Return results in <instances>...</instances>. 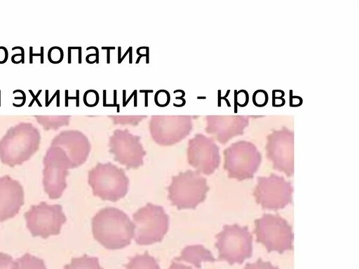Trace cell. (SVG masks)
Returning <instances> with one entry per match:
<instances>
[{"label": "cell", "mask_w": 359, "mask_h": 269, "mask_svg": "<svg viewBox=\"0 0 359 269\" xmlns=\"http://www.w3.org/2000/svg\"><path fill=\"white\" fill-rule=\"evenodd\" d=\"M134 224L119 209L107 207L100 209L92 219L93 237L108 249H123L130 244Z\"/></svg>", "instance_id": "cell-1"}, {"label": "cell", "mask_w": 359, "mask_h": 269, "mask_svg": "<svg viewBox=\"0 0 359 269\" xmlns=\"http://www.w3.org/2000/svg\"><path fill=\"white\" fill-rule=\"evenodd\" d=\"M208 190L206 179L198 172L188 170L172 177L168 187V199L178 209H195L205 200Z\"/></svg>", "instance_id": "cell-2"}, {"label": "cell", "mask_w": 359, "mask_h": 269, "mask_svg": "<svg viewBox=\"0 0 359 269\" xmlns=\"http://www.w3.org/2000/svg\"><path fill=\"white\" fill-rule=\"evenodd\" d=\"M88 181L95 196L112 202L123 198L129 186L124 170L111 163L97 164L88 172Z\"/></svg>", "instance_id": "cell-3"}, {"label": "cell", "mask_w": 359, "mask_h": 269, "mask_svg": "<svg viewBox=\"0 0 359 269\" xmlns=\"http://www.w3.org/2000/svg\"><path fill=\"white\" fill-rule=\"evenodd\" d=\"M133 238L139 245L162 241L168 230L169 216L161 205L147 203L133 215Z\"/></svg>", "instance_id": "cell-4"}, {"label": "cell", "mask_w": 359, "mask_h": 269, "mask_svg": "<svg viewBox=\"0 0 359 269\" xmlns=\"http://www.w3.org/2000/svg\"><path fill=\"white\" fill-rule=\"evenodd\" d=\"M215 247L219 260L229 264L242 263L252 254V236L248 227L238 224L225 225L216 235Z\"/></svg>", "instance_id": "cell-5"}, {"label": "cell", "mask_w": 359, "mask_h": 269, "mask_svg": "<svg viewBox=\"0 0 359 269\" xmlns=\"http://www.w3.org/2000/svg\"><path fill=\"white\" fill-rule=\"evenodd\" d=\"M257 241L268 251L283 253L292 249L293 233L288 222L278 215L265 214L255 221Z\"/></svg>", "instance_id": "cell-6"}, {"label": "cell", "mask_w": 359, "mask_h": 269, "mask_svg": "<svg viewBox=\"0 0 359 269\" xmlns=\"http://www.w3.org/2000/svg\"><path fill=\"white\" fill-rule=\"evenodd\" d=\"M224 167L229 177L239 181L252 178L262 161L256 146L246 141L232 144L224 151Z\"/></svg>", "instance_id": "cell-7"}, {"label": "cell", "mask_w": 359, "mask_h": 269, "mask_svg": "<svg viewBox=\"0 0 359 269\" xmlns=\"http://www.w3.org/2000/svg\"><path fill=\"white\" fill-rule=\"evenodd\" d=\"M24 216L32 235L43 239L60 234L62 225L67 221L62 205H48L46 202L32 205Z\"/></svg>", "instance_id": "cell-8"}, {"label": "cell", "mask_w": 359, "mask_h": 269, "mask_svg": "<svg viewBox=\"0 0 359 269\" xmlns=\"http://www.w3.org/2000/svg\"><path fill=\"white\" fill-rule=\"evenodd\" d=\"M43 186L52 200L60 198L67 188L66 177L72 168L67 156L58 149H50L43 160Z\"/></svg>", "instance_id": "cell-9"}, {"label": "cell", "mask_w": 359, "mask_h": 269, "mask_svg": "<svg viewBox=\"0 0 359 269\" xmlns=\"http://www.w3.org/2000/svg\"><path fill=\"white\" fill-rule=\"evenodd\" d=\"M39 134L33 131L8 133L0 142L1 162L10 167L21 165L37 150Z\"/></svg>", "instance_id": "cell-10"}, {"label": "cell", "mask_w": 359, "mask_h": 269, "mask_svg": "<svg viewBox=\"0 0 359 269\" xmlns=\"http://www.w3.org/2000/svg\"><path fill=\"white\" fill-rule=\"evenodd\" d=\"M292 187L283 177L271 174L259 177L255 188L256 202L270 210L283 209L292 202Z\"/></svg>", "instance_id": "cell-11"}, {"label": "cell", "mask_w": 359, "mask_h": 269, "mask_svg": "<svg viewBox=\"0 0 359 269\" xmlns=\"http://www.w3.org/2000/svg\"><path fill=\"white\" fill-rule=\"evenodd\" d=\"M294 133L287 128L273 131L267 137L266 156L274 169L290 177L294 173Z\"/></svg>", "instance_id": "cell-12"}, {"label": "cell", "mask_w": 359, "mask_h": 269, "mask_svg": "<svg viewBox=\"0 0 359 269\" xmlns=\"http://www.w3.org/2000/svg\"><path fill=\"white\" fill-rule=\"evenodd\" d=\"M187 160L197 172L210 175L220 163L219 147L212 139L197 134L189 141Z\"/></svg>", "instance_id": "cell-13"}, {"label": "cell", "mask_w": 359, "mask_h": 269, "mask_svg": "<svg viewBox=\"0 0 359 269\" xmlns=\"http://www.w3.org/2000/svg\"><path fill=\"white\" fill-rule=\"evenodd\" d=\"M140 140V137L132 134L128 130L114 131L109 144L110 152L114 155V160L128 169H136L142 165L146 152Z\"/></svg>", "instance_id": "cell-14"}, {"label": "cell", "mask_w": 359, "mask_h": 269, "mask_svg": "<svg viewBox=\"0 0 359 269\" xmlns=\"http://www.w3.org/2000/svg\"><path fill=\"white\" fill-rule=\"evenodd\" d=\"M189 116H153L150 132L153 139L161 146L173 145L191 130Z\"/></svg>", "instance_id": "cell-15"}, {"label": "cell", "mask_w": 359, "mask_h": 269, "mask_svg": "<svg viewBox=\"0 0 359 269\" xmlns=\"http://www.w3.org/2000/svg\"><path fill=\"white\" fill-rule=\"evenodd\" d=\"M21 184L8 175L0 177V222L17 215L25 200Z\"/></svg>", "instance_id": "cell-16"}, {"label": "cell", "mask_w": 359, "mask_h": 269, "mask_svg": "<svg viewBox=\"0 0 359 269\" xmlns=\"http://www.w3.org/2000/svg\"><path fill=\"white\" fill-rule=\"evenodd\" d=\"M206 119L205 131L223 144L232 137L242 134L249 123L248 117L244 116H208Z\"/></svg>", "instance_id": "cell-17"}, {"label": "cell", "mask_w": 359, "mask_h": 269, "mask_svg": "<svg viewBox=\"0 0 359 269\" xmlns=\"http://www.w3.org/2000/svg\"><path fill=\"white\" fill-rule=\"evenodd\" d=\"M53 144L62 146L65 149L72 168L77 167L85 163L90 150L88 139L78 131L61 133L54 139Z\"/></svg>", "instance_id": "cell-18"}, {"label": "cell", "mask_w": 359, "mask_h": 269, "mask_svg": "<svg viewBox=\"0 0 359 269\" xmlns=\"http://www.w3.org/2000/svg\"><path fill=\"white\" fill-rule=\"evenodd\" d=\"M173 260L191 263L199 269L202 262H214L216 261L211 251L201 244L185 247L182 250L180 256L175 257Z\"/></svg>", "instance_id": "cell-19"}, {"label": "cell", "mask_w": 359, "mask_h": 269, "mask_svg": "<svg viewBox=\"0 0 359 269\" xmlns=\"http://www.w3.org/2000/svg\"><path fill=\"white\" fill-rule=\"evenodd\" d=\"M126 269H160L156 259L147 252L130 258Z\"/></svg>", "instance_id": "cell-20"}, {"label": "cell", "mask_w": 359, "mask_h": 269, "mask_svg": "<svg viewBox=\"0 0 359 269\" xmlns=\"http://www.w3.org/2000/svg\"><path fill=\"white\" fill-rule=\"evenodd\" d=\"M64 269H103L97 257L84 254L80 257L72 258L71 262L64 266Z\"/></svg>", "instance_id": "cell-21"}, {"label": "cell", "mask_w": 359, "mask_h": 269, "mask_svg": "<svg viewBox=\"0 0 359 269\" xmlns=\"http://www.w3.org/2000/svg\"><path fill=\"white\" fill-rule=\"evenodd\" d=\"M17 269H47L43 259L26 253L15 260Z\"/></svg>", "instance_id": "cell-22"}, {"label": "cell", "mask_w": 359, "mask_h": 269, "mask_svg": "<svg viewBox=\"0 0 359 269\" xmlns=\"http://www.w3.org/2000/svg\"><path fill=\"white\" fill-rule=\"evenodd\" d=\"M268 94L264 90H257L252 95V102L258 107L265 106L268 102Z\"/></svg>", "instance_id": "cell-23"}, {"label": "cell", "mask_w": 359, "mask_h": 269, "mask_svg": "<svg viewBox=\"0 0 359 269\" xmlns=\"http://www.w3.org/2000/svg\"><path fill=\"white\" fill-rule=\"evenodd\" d=\"M0 269H17V263L11 256L0 252Z\"/></svg>", "instance_id": "cell-24"}, {"label": "cell", "mask_w": 359, "mask_h": 269, "mask_svg": "<svg viewBox=\"0 0 359 269\" xmlns=\"http://www.w3.org/2000/svg\"><path fill=\"white\" fill-rule=\"evenodd\" d=\"M243 269H279L278 267L273 265L269 261H264L259 258L254 263H248Z\"/></svg>", "instance_id": "cell-25"}, {"label": "cell", "mask_w": 359, "mask_h": 269, "mask_svg": "<svg viewBox=\"0 0 359 269\" xmlns=\"http://www.w3.org/2000/svg\"><path fill=\"white\" fill-rule=\"evenodd\" d=\"M234 95L235 106L238 105L241 107H244L245 106L247 105L249 100V95L246 90H235Z\"/></svg>", "instance_id": "cell-26"}, {"label": "cell", "mask_w": 359, "mask_h": 269, "mask_svg": "<svg viewBox=\"0 0 359 269\" xmlns=\"http://www.w3.org/2000/svg\"><path fill=\"white\" fill-rule=\"evenodd\" d=\"M155 100L157 105L163 107L169 103V93L165 90H159L156 93Z\"/></svg>", "instance_id": "cell-27"}, {"label": "cell", "mask_w": 359, "mask_h": 269, "mask_svg": "<svg viewBox=\"0 0 359 269\" xmlns=\"http://www.w3.org/2000/svg\"><path fill=\"white\" fill-rule=\"evenodd\" d=\"M284 95H285V93L283 92L280 96H278L276 94L275 90L272 91V95H273L272 104L273 106H281L284 105V104L285 102V100L283 98Z\"/></svg>", "instance_id": "cell-28"}, {"label": "cell", "mask_w": 359, "mask_h": 269, "mask_svg": "<svg viewBox=\"0 0 359 269\" xmlns=\"http://www.w3.org/2000/svg\"><path fill=\"white\" fill-rule=\"evenodd\" d=\"M88 95L90 97V99L86 101L85 104L90 106H93L96 105L97 103V100L99 99L98 95L95 90H89L87 92Z\"/></svg>", "instance_id": "cell-29"}, {"label": "cell", "mask_w": 359, "mask_h": 269, "mask_svg": "<svg viewBox=\"0 0 359 269\" xmlns=\"http://www.w3.org/2000/svg\"><path fill=\"white\" fill-rule=\"evenodd\" d=\"M168 269H194L189 265H187L179 261H172L170 266Z\"/></svg>", "instance_id": "cell-30"}, {"label": "cell", "mask_w": 359, "mask_h": 269, "mask_svg": "<svg viewBox=\"0 0 359 269\" xmlns=\"http://www.w3.org/2000/svg\"><path fill=\"white\" fill-rule=\"evenodd\" d=\"M302 103V97L299 96H290V106H298L301 105Z\"/></svg>", "instance_id": "cell-31"}, {"label": "cell", "mask_w": 359, "mask_h": 269, "mask_svg": "<svg viewBox=\"0 0 359 269\" xmlns=\"http://www.w3.org/2000/svg\"><path fill=\"white\" fill-rule=\"evenodd\" d=\"M29 92L31 93V95H32V96L33 99H32V102L29 103V106H29V107L32 106V105L33 104L34 102V101H36V102H37L38 105H39L40 107H41V106H42V105H41V104L40 103V102L39 101V99H38V97H39V94L41 92V91H42V90H40L39 91H38V92H37V94H36V95H34V93L32 92V91L31 90H29Z\"/></svg>", "instance_id": "cell-32"}, {"label": "cell", "mask_w": 359, "mask_h": 269, "mask_svg": "<svg viewBox=\"0 0 359 269\" xmlns=\"http://www.w3.org/2000/svg\"><path fill=\"white\" fill-rule=\"evenodd\" d=\"M16 92H21L22 95H23V102L20 104H15V103L13 104V106H16V107H21L25 103V100H26V97H25V94L23 91H22L21 90H15L13 91V93H15Z\"/></svg>", "instance_id": "cell-33"}, {"label": "cell", "mask_w": 359, "mask_h": 269, "mask_svg": "<svg viewBox=\"0 0 359 269\" xmlns=\"http://www.w3.org/2000/svg\"><path fill=\"white\" fill-rule=\"evenodd\" d=\"M15 49H20L21 50V60H20V62H22V64H24L25 63V50H24V48L20 47V46H16V47H13L12 48L13 50H14Z\"/></svg>", "instance_id": "cell-34"}, {"label": "cell", "mask_w": 359, "mask_h": 269, "mask_svg": "<svg viewBox=\"0 0 359 269\" xmlns=\"http://www.w3.org/2000/svg\"><path fill=\"white\" fill-rule=\"evenodd\" d=\"M32 49H33V48L31 46V47L29 48V56H30V57H30V58H29V63H30V64H32V63H33V60H32V57H33V56H40V53H34V54H33V53H32Z\"/></svg>", "instance_id": "cell-35"}, {"label": "cell", "mask_w": 359, "mask_h": 269, "mask_svg": "<svg viewBox=\"0 0 359 269\" xmlns=\"http://www.w3.org/2000/svg\"><path fill=\"white\" fill-rule=\"evenodd\" d=\"M40 57H41V63H43V47H41V53H40Z\"/></svg>", "instance_id": "cell-36"}, {"label": "cell", "mask_w": 359, "mask_h": 269, "mask_svg": "<svg viewBox=\"0 0 359 269\" xmlns=\"http://www.w3.org/2000/svg\"><path fill=\"white\" fill-rule=\"evenodd\" d=\"M68 106V90L65 91V106Z\"/></svg>", "instance_id": "cell-37"}, {"label": "cell", "mask_w": 359, "mask_h": 269, "mask_svg": "<svg viewBox=\"0 0 359 269\" xmlns=\"http://www.w3.org/2000/svg\"><path fill=\"white\" fill-rule=\"evenodd\" d=\"M57 95V91L54 93V95H53V97L50 99V100L48 102V104L46 106V107L48 106V105L50 104V102H52V100L55 98V97Z\"/></svg>", "instance_id": "cell-38"}, {"label": "cell", "mask_w": 359, "mask_h": 269, "mask_svg": "<svg viewBox=\"0 0 359 269\" xmlns=\"http://www.w3.org/2000/svg\"><path fill=\"white\" fill-rule=\"evenodd\" d=\"M68 55H69V60H68V63H71V48L69 47L68 48Z\"/></svg>", "instance_id": "cell-39"}, {"label": "cell", "mask_w": 359, "mask_h": 269, "mask_svg": "<svg viewBox=\"0 0 359 269\" xmlns=\"http://www.w3.org/2000/svg\"><path fill=\"white\" fill-rule=\"evenodd\" d=\"M59 92L60 91L59 90H57V106H59L60 104H59Z\"/></svg>", "instance_id": "cell-40"}, {"label": "cell", "mask_w": 359, "mask_h": 269, "mask_svg": "<svg viewBox=\"0 0 359 269\" xmlns=\"http://www.w3.org/2000/svg\"><path fill=\"white\" fill-rule=\"evenodd\" d=\"M48 91L46 90V106L48 104Z\"/></svg>", "instance_id": "cell-41"}, {"label": "cell", "mask_w": 359, "mask_h": 269, "mask_svg": "<svg viewBox=\"0 0 359 269\" xmlns=\"http://www.w3.org/2000/svg\"><path fill=\"white\" fill-rule=\"evenodd\" d=\"M0 106H1V90H0Z\"/></svg>", "instance_id": "cell-42"}]
</instances>
